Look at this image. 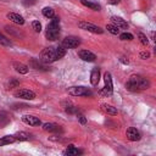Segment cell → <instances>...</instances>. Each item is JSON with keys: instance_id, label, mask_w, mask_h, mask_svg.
<instances>
[{"instance_id": "obj_25", "label": "cell", "mask_w": 156, "mask_h": 156, "mask_svg": "<svg viewBox=\"0 0 156 156\" xmlns=\"http://www.w3.org/2000/svg\"><path fill=\"white\" fill-rule=\"evenodd\" d=\"M55 55H56V60L62 58V57L66 55V49L60 44L57 48H55Z\"/></svg>"}, {"instance_id": "obj_23", "label": "cell", "mask_w": 156, "mask_h": 156, "mask_svg": "<svg viewBox=\"0 0 156 156\" xmlns=\"http://www.w3.org/2000/svg\"><path fill=\"white\" fill-rule=\"evenodd\" d=\"M16 141H26V140H29L30 139V134L27 133V132H17L16 134H13Z\"/></svg>"}, {"instance_id": "obj_6", "label": "cell", "mask_w": 156, "mask_h": 156, "mask_svg": "<svg viewBox=\"0 0 156 156\" xmlns=\"http://www.w3.org/2000/svg\"><path fill=\"white\" fill-rule=\"evenodd\" d=\"M13 96L15 98H18V99H22V100H34L35 99V93L30 89H17L15 93H13Z\"/></svg>"}, {"instance_id": "obj_17", "label": "cell", "mask_w": 156, "mask_h": 156, "mask_svg": "<svg viewBox=\"0 0 156 156\" xmlns=\"http://www.w3.org/2000/svg\"><path fill=\"white\" fill-rule=\"evenodd\" d=\"M62 106H63L65 111H66L67 113H69V115L78 113V107H77L74 104H72L71 101H63V102H62Z\"/></svg>"}, {"instance_id": "obj_20", "label": "cell", "mask_w": 156, "mask_h": 156, "mask_svg": "<svg viewBox=\"0 0 156 156\" xmlns=\"http://www.w3.org/2000/svg\"><path fill=\"white\" fill-rule=\"evenodd\" d=\"M101 110H102L105 113L110 115V116H116V115L118 113L117 108L113 107L112 105H108V104H102V105H101Z\"/></svg>"}, {"instance_id": "obj_7", "label": "cell", "mask_w": 156, "mask_h": 156, "mask_svg": "<svg viewBox=\"0 0 156 156\" xmlns=\"http://www.w3.org/2000/svg\"><path fill=\"white\" fill-rule=\"evenodd\" d=\"M61 45H62L65 49H74V48H77V46L80 45V39L77 38V37L69 35V37H66V38L62 40Z\"/></svg>"}, {"instance_id": "obj_5", "label": "cell", "mask_w": 156, "mask_h": 156, "mask_svg": "<svg viewBox=\"0 0 156 156\" xmlns=\"http://www.w3.org/2000/svg\"><path fill=\"white\" fill-rule=\"evenodd\" d=\"M78 27L80 29H83V30H88V32H91L94 34H102L104 33L102 28H100L99 26L93 24V23H90L88 21H79L78 22Z\"/></svg>"}, {"instance_id": "obj_37", "label": "cell", "mask_w": 156, "mask_h": 156, "mask_svg": "<svg viewBox=\"0 0 156 156\" xmlns=\"http://www.w3.org/2000/svg\"><path fill=\"white\" fill-rule=\"evenodd\" d=\"M106 1H107V4H110V5H117V4H119L121 0H106Z\"/></svg>"}, {"instance_id": "obj_1", "label": "cell", "mask_w": 156, "mask_h": 156, "mask_svg": "<svg viewBox=\"0 0 156 156\" xmlns=\"http://www.w3.org/2000/svg\"><path fill=\"white\" fill-rule=\"evenodd\" d=\"M150 87L149 79L145 77H141L139 74H132L129 79L126 83V88L129 91H139V90H145Z\"/></svg>"}, {"instance_id": "obj_32", "label": "cell", "mask_w": 156, "mask_h": 156, "mask_svg": "<svg viewBox=\"0 0 156 156\" xmlns=\"http://www.w3.org/2000/svg\"><path fill=\"white\" fill-rule=\"evenodd\" d=\"M98 94H99L100 96H102V98H107V96L112 95V94H111V93H110V91H108V90H107V89H106L105 87H104L102 89H100V90L98 91Z\"/></svg>"}, {"instance_id": "obj_30", "label": "cell", "mask_w": 156, "mask_h": 156, "mask_svg": "<svg viewBox=\"0 0 156 156\" xmlns=\"http://www.w3.org/2000/svg\"><path fill=\"white\" fill-rule=\"evenodd\" d=\"M138 38H139V40H140V43L144 45V46H146L147 44H149V40H147V37L144 34V33H138Z\"/></svg>"}, {"instance_id": "obj_10", "label": "cell", "mask_w": 156, "mask_h": 156, "mask_svg": "<svg viewBox=\"0 0 156 156\" xmlns=\"http://www.w3.org/2000/svg\"><path fill=\"white\" fill-rule=\"evenodd\" d=\"M126 135H127L128 140H130V141H138V140H140V132L136 128H134V127H129L126 130Z\"/></svg>"}, {"instance_id": "obj_35", "label": "cell", "mask_w": 156, "mask_h": 156, "mask_svg": "<svg viewBox=\"0 0 156 156\" xmlns=\"http://www.w3.org/2000/svg\"><path fill=\"white\" fill-rule=\"evenodd\" d=\"M78 115V119H79V122L82 123V124H85L87 123V118L83 116V115H80V113H77Z\"/></svg>"}, {"instance_id": "obj_36", "label": "cell", "mask_w": 156, "mask_h": 156, "mask_svg": "<svg viewBox=\"0 0 156 156\" xmlns=\"http://www.w3.org/2000/svg\"><path fill=\"white\" fill-rule=\"evenodd\" d=\"M33 4H35V0H23V5L24 6H30Z\"/></svg>"}, {"instance_id": "obj_11", "label": "cell", "mask_w": 156, "mask_h": 156, "mask_svg": "<svg viewBox=\"0 0 156 156\" xmlns=\"http://www.w3.org/2000/svg\"><path fill=\"white\" fill-rule=\"evenodd\" d=\"M29 67L34 68V69H38V71H48V67L44 62H41L39 58H34L32 57L29 60Z\"/></svg>"}, {"instance_id": "obj_33", "label": "cell", "mask_w": 156, "mask_h": 156, "mask_svg": "<svg viewBox=\"0 0 156 156\" xmlns=\"http://www.w3.org/2000/svg\"><path fill=\"white\" fill-rule=\"evenodd\" d=\"M18 85H20V80H17V79H15V78H12V79L9 82V88H10V89L16 88V87H18Z\"/></svg>"}, {"instance_id": "obj_26", "label": "cell", "mask_w": 156, "mask_h": 156, "mask_svg": "<svg viewBox=\"0 0 156 156\" xmlns=\"http://www.w3.org/2000/svg\"><path fill=\"white\" fill-rule=\"evenodd\" d=\"M41 12H43V15H44L46 18H52V17L55 16V11H54V9H52V7H49V6L44 7V9L41 10Z\"/></svg>"}, {"instance_id": "obj_31", "label": "cell", "mask_w": 156, "mask_h": 156, "mask_svg": "<svg viewBox=\"0 0 156 156\" xmlns=\"http://www.w3.org/2000/svg\"><path fill=\"white\" fill-rule=\"evenodd\" d=\"M32 28L34 29V32L40 33V32H41V23H40L39 21H33V22H32Z\"/></svg>"}, {"instance_id": "obj_13", "label": "cell", "mask_w": 156, "mask_h": 156, "mask_svg": "<svg viewBox=\"0 0 156 156\" xmlns=\"http://www.w3.org/2000/svg\"><path fill=\"white\" fill-rule=\"evenodd\" d=\"M111 23L115 24L116 27H118L119 29H127L128 28V23L119 16H111Z\"/></svg>"}, {"instance_id": "obj_4", "label": "cell", "mask_w": 156, "mask_h": 156, "mask_svg": "<svg viewBox=\"0 0 156 156\" xmlns=\"http://www.w3.org/2000/svg\"><path fill=\"white\" fill-rule=\"evenodd\" d=\"M68 94L71 96H84V98H88V96H91L93 95L91 90L88 89L87 87H83V85L68 88Z\"/></svg>"}, {"instance_id": "obj_15", "label": "cell", "mask_w": 156, "mask_h": 156, "mask_svg": "<svg viewBox=\"0 0 156 156\" xmlns=\"http://www.w3.org/2000/svg\"><path fill=\"white\" fill-rule=\"evenodd\" d=\"M12 66H13L15 71H16L17 73H20V74H27L28 71H29V67H28L27 65H24V63H22V62H18V61H15V62L12 63Z\"/></svg>"}, {"instance_id": "obj_27", "label": "cell", "mask_w": 156, "mask_h": 156, "mask_svg": "<svg viewBox=\"0 0 156 156\" xmlns=\"http://www.w3.org/2000/svg\"><path fill=\"white\" fill-rule=\"evenodd\" d=\"M106 29H107V32H110V33L113 34V35H118V34L121 33V29H119L118 27H116L115 24H112V23L107 24V26H106Z\"/></svg>"}, {"instance_id": "obj_3", "label": "cell", "mask_w": 156, "mask_h": 156, "mask_svg": "<svg viewBox=\"0 0 156 156\" xmlns=\"http://www.w3.org/2000/svg\"><path fill=\"white\" fill-rule=\"evenodd\" d=\"M41 62H44L45 65H49V63H52L54 61H56V55H55V48L52 46H49V48H45L41 50L40 52V58H39Z\"/></svg>"}, {"instance_id": "obj_8", "label": "cell", "mask_w": 156, "mask_h": 156, "mask_svg": "<svg viewBox=\"0 0 156 156\" xmlns=\"http://www.w3.org/2000/svg\"><path fill=\"white\" fill-rule=\"evenodd\" d=\"M78 56H79L83 61H85V62H93V61L96 60V55H95L94 52H91V51H89V50H84V49L78 51Z\"/></svg>"}, {"instance_id": "obj_34", "label": "cell", "mask_w": 156, "mask_h": 156, "mask_svg": "<svg viewBox=\"0 0 156 156\" xmlns=\"http://www.w3.org/2000/svg\"><path fill=\"white\" fill-rule=\"evenodd\" d=\"M139 57H140L141 60H147V58L150 57V52H149V51H141V52L139 54Z\"/></svg>"}, {"instance_id": "obj_38", "label": "cell", "mask_w": 156, "mask_h": 156, "mask_svg": "<svg viewBox=\"0 0 156 156\" xmlns=\"http://www.w3.org/2000/svg\"><path fill=\"white\" fill-rule=\"evenodd\" d=\"M119 61H121V62H122L123 65H128V63H129V61H128V58H126L124 56H122V57L119 58Z\"/></svg>"}, {"instance_id": "obj_16", "label": "cell", "mask_w": 156, "mask_h": 156, "mask_svg": "<svg viewBox=\"0 0 156 156\" xmlns=\"http://www.w3.org/2000/svg\"><path fill=\"white\" fill-rule=\"evenodd\" d=\"M104 82H105V88L112 94L113 93V83H112V77L110 72L104 73Z\"/></svg>"}, {"instance_id": "obj_18", "label": "cell", "mask_w": 156, "mask_h": 156, "mask_svg": "<svg viewBox=\"0 0 156 156\" xmlns=\"http://www.w3.org/2000/svg\"><path fill=\"white\" fill-rule=\"evenodd\" d=\"M99 80H100V69L98 67L93 68L91 73H90V83L91 85H98L99 84Z\"/></svg>"}, {"instance_id": "obj_29", "label": "cell", "mask_w": 156, "mask_h": 156, "mask_svg": "<svg viewBox=\"0 0 156 156\" xmlns=\"http://www.w3.org/2000/svg\"><path fill=\"white\" fill-rule=\"evenodd\" d=\"M119 35V39L121 40H133V34H130V33H127V32H124V33H119L118 34Z\"/></svg>"}, {"instance_id": "obj_21", "label": "cell", "mask_w": 156, "mask_h": 156, "mask_svg": "<svg viewBox=\"0 0 156 156\" xmlns=\"http://www.w3.org/2000/svg\"><path fill=\"white\" fill-rule=\"evenodd\" d=\"M9 123H10V116H9V113L6 111H4V110H0V128L6 127Z\"/></svg>"}, {"instance_id": "obj_2", "label": "cell", "mask_w": 156, "mask_h": 156, "mask_svg": "<svg viewBox=\"0 0 156 156\" xmlns=\"http://www.w3.org/2000/svg\"><path fill=\"white\" fill-rule=\"evenodd\" d=\"M45 37L49 40H56L60 37V18L57 16H54L50 21V23L46 26Z\"/></svg>"}, {"instance_id": "obj_22", "label": "cell", "mask_w": 156, "mask_h": 156, "mask_svg": "<svg viewBox=\"0 0 156 156\" xmlns=\"http://www.w3.org/2000/svg\"><path fill=\"white\" fill-rule=\"evenodd\" d=\"M80 2H82V5L89 7L90 10H94V11H100V9H101V6L98 2H94L90 0H80Z\"/></svg>"}, {"instance_id": "obj_14", "label": "cell", "mask_w": 156, "mask_h": 156, "mask_svg": "<svg viewBox=\"0 0 156 156\" xmlns=\"http://www.w3.org/2000/svg\"><path fill=\"white\" fill-rule=\"evenodd\" d=\"M6 17H7L11 22H13V23H16V24L22 26V24L24 23V18H23L21 15L16 13V12H9V13L6 15Z\"/></svg>"}, {"instance_id": "obj_12", "label": "cell", "mask_w": 156, "mask_h": 156, "mask_svg": "<svg viewBox=\"0 0 156 156\" xmlns=\"http://www.w3.org/2000/svg\"><path fill=\"white\" fill-rule=\"evenodd\" d=\"M43 129L45 132H49V133H58V132H62L61 127L57 124V123H54V122H46L43 124Z\"/></svg>"}, {"instance_id": "obj_24", "label": "cell", "mask_w": 156, "mask_h": 156, "mask_svg": "<svg viewBox=\"0 0 156 156\" xmlns=\"http://www.w3.org/2000/svg\"><path fill=\"white\" fill-rule=\"evenodd\" d=\"M15 141H16V139L13 135H4L0 138V146H5V145H9Z\"/></svg>"}, {"instance_id": "obj_28", "label": "cell", "mask_w": 156, "mask_h": 156, "mask_svg": "<svg viewBox=\"0 0 156 156\" xmlns=\"http://www.w3.org/2000/svg\"><path fill=\"white\" fill-rule=\"evenodd\" d=\"M0 44L4 45V46H10L11 45V40L7 39L2 33H0Z\"/></svg>"}, {"instance_id": "obj_19", "label": "cell", "mask_w": 156, "mask_h": 156, "mask_svg": "<svg viewBox=\"0 0 156 156\" xmlns=\"http://www.w3.org/2000/svg\"><path fill=\"white\" fill-rule=\"evenodd\" d=\"M83 151L82 150H79V149H77V147H74V145H68L65 150H63V155H66V156H72V155H80Z\"/></svg>"}, {"instance_id": "obj_9", "label": "cell", "mask_w": 156, "mask_h": 156, "mask_svg": "<svg viewBox=\"0 0 156 156\" xmlns=\"http://www.w3.org/2000/svg\"><path fill=\"white\" fill-rule=\"evenodd\" d=\"M22 121H23L26 124L32 126V127L40 126V124H41V121H40L38 117L33 116V115H23V116H22Z\"/></svg>"}]
</instances>
